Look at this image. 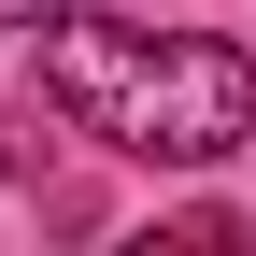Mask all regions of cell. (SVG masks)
I'll return each mask as SVG.
<instances>
[{
	"label": "cell",
	"instance_id": "1",
	"mask_svg": "<svg viewBox=\"0 0 256 256\" xmlns=\"http://www.w3.org/2000/svg\"><path fill=\"white\" fill-rule=\"evenodd\" d=\"M43 100L114 156H156V171H214V156L256 142V57L214 43V28H128V14H57L43 28Z\"/></svg>",
	"mask_w": 256,
	"mask_h": 256
},
{
	"label": "cell",
	"instance_id": "2",
	"mask_svg": "<svg viewBox=\"0 0 256 256\" xmlns=\"http://www.w3.org/2000/svg\"><path fill=\"white\" fill-rule=\"evenodd\" d=\"M57 14H72V0H0V28H28V43H43Z\"/></svg>",
	"mask_w": 256,
	"mask_h": 256
}]
</instances>
